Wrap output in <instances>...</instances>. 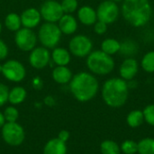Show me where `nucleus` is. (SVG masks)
I'll return each mask as SVG.
<instances>
[{
	"mask_svg": "<svg viewBox=\"0 0 154 154\" xmlns=\"http://www.w3.org/2000/svg\"><path fill=\"white\" fill-rule=\"evenodd\" d=\"M1 70H2V65H0V72H1Z\"/></svg>",
	"mask_w": 154,
	"mask_h": 154,
	"instance_id": "41",
	"label": "nucleus"
},
{
	"mask_svg": "<svg viewBox=\"0 0 154 154\" xmlns=\"http://www.w3.org/2000/svg\"><path fill=\"white\" fill-rule=\"evenodd\" d=\"M141 67L147 73H154V51H151L143 55Z\"/></svg>",
	"mask_w": 154,
	"mask_h": 154,
	"instance_id": "27",
	"label": "nucleus"
},
{
	"mask_svg": "<svg viewBox=\"0 0 154 154\" xmlns=\"http://www.w3.org/2000/svg\"><path fill=\"white\" fill-rule=\"evenodd\" d=\"M138 154H154V138L146 137L137 143Z\"/></svg>",
	"mask_w": 154,
	"mask_h": 154,
	"instance_id": "25",
	"label": "nucleus"
},
{
	"mask_svg": "<svg viewBox=\"0 0 154 154\" xmlns=\"http://www.w3.org/2000/svg\"><path fill=\"white\" fill-rule=\"evenodd\" d=\"M43 154H67V145L59 138L48 141L43 148Z\"/></svg>",
	"mask_w": 154,
	"mask_h": 154,
	"instance_id": "19",
	"label": "nucleus"
},
{
	"mask_svg": "<svg viewBox=\"0 0 154 154\" xmlns=\"http://www.w3.org/2000/svg\"><path fill=\"white\" fill-rule=\"evenodd\" d=\"M32 85L34 89L40 90L43 87V81L42 80V79L40 77H34L32 80Z\"/></svg>",
	"mask_w": 154,
	"mask_h": 154,
	"instance_id": "35",
	"label": "nucleus"
},
{
	"mask_svg": "<svg viewBox=\"0 0 154 154\" xmlns=\"http://www.w3.org/2000/svg\"><path fill=\"white\" fill-rule=\"evenodd\" d=\"M69 51L77 58H87L93 51V42L85 34L75 35L69 42Z\"/></svg>",
	"mask_w": 154,
	"mask_h": 154,
	"instance_id": "6",
	"label": "nucleus"
},
{
	"mask_svg": "<svg viewBox=\"0 0 154 154\" xmlns=\"http://www.w3.org/2000/svg\"><path fill=\"white\" fill-rule=\"evenodd\" d=\"M4 116L5 119V122L7 123H13V122H16L18 117H19V112L17 110V108H15L14 106H7L5 111H4Z\"/></svg>",
	"mask_w": 154,
	"mask_h": 154,
	"instance_id": "30",
	"label": "nucleus"
},
{
	"mask_svg": "<svg viewBox=\"0 0 154 154\" xmlns=\"http://www.w3.org/2000/svg\"><path fill=\"white\" fill-rule=\"evenodd\" d=\"M51 52L49 49L41 46L35 47L30 51L29 54V63L30 65L36 69H42L46 68L51 62Z\"/></svg>",
	"mask_w": 154,
	"mask_h": 154,
	"instance_id": "12",
	"label": "nucleus"
},
{
	"mask_svg": "<svg viewBox=\"0 0 154 154\" xmlns=\"http://www.w3.org/2000/svg\"><path fill=\"white\" fill-rule=\"evenodd\" d=\"M5 123H6V122H5V119L4 114L0 112V128H2Z\"/></svg>",
	"mask_w": 154,
	"mask_h": 154,
	"instance_id": "38",
	"label": "nucleus"
},
{
	"mask_svg": "<svg viewBox=\"0 0 154 154\" xmlns=\"http://www.w3.org/2000/svg\"><path fill=\"white\" fill-rule=\"evenodd\" d=\"M1 129L3 140L8 145L19 146L23 143L25 138V133L23 126L17 122H6Z\"/></svg>",
	"mask_w": 154,
	"mask_h": 154,
	"instance_id": "7",
	"label": "nucleus"
},
{
	"mask_svg": "<svg viewBox=\"0 0 154 154\" xmlns=\"http://www.w3.org/2000/svg\"><path fill=\"white\" fill-rule=\"evenodd\" d=\"M60 5H61V8L64 14H72L79 8L78 0H62L60 2Z\"/></svg>",
	"mask_w": 154,
	"mask_h": 154,
	"instance_id": "29",
	"label": "nucleus"
},
{
	"mask_svg": "<svg viewBox=\"0 0 154 154\" xmlns=\"http://www.w3.org/2000/svg\"><path fill=\"white\" fill-rule=\"evenodd\" d=\"M107 31V24L101 21H97L94 24V32L97 35H103Z\"/></svg>",
	"mask_w": 154,
	"mask_h": 154,
	"instance_id": "33",
	"label": "nucleus"
},
{
	"mask_svg": "<svg viewBox=\"0 0 154 154\" xmlns=\"http://www.w3.org/2000/svg\"><path fill=\"white\" fill-rule=\"evenodd\" d=\"M37 35L32 31V29L22 27L14 35V42L17 48L24 52H29L36 47Z\"/></svg>",
	"mask_w": 154,
	"mask_h": 154,
	"instance_id": "10",
	"label": "nucleus"
},
{
	"mask_svg": "<svg viewBox=\"0 0 154 154\" xmlns=\"http://www.w3.org/2000/svg\"><path fill=\"white\" fill-rule=\"evenodd\" d=\"M144 122H146L149 125L154 127V104L148 105L143 110Z\"/></svg>",
	"mask_w": 154,
	"mask_h": 154,
	"instance_id": "31",
	"label": "nucleus"
},
{
	"mask_svg": "<svg viewBox=\"0 0 154 154\" xmlns=\"http://www.w3.org/2000/svg\"><path fill=\"white\" fill-rule=\"evenodd\" d=\"M121 42L114 38H106L101 42V51L105 53L113 56L119 52Z\"/></svg>",
	"mask_w": 154,
	"mask_h": 154,
	"instance_id": "22",
	"label": "nucleus"
},
{
	"mask_svg": "<svg viewBox=\"0 0 154 154\" xmlns=\"http://www.w3.org/2000/svg\"><path fill=\"white\" fill-rule=\"evenodd\" d=\"M39 11L41 13L42 19H43L47 23H57L61 16L64 14L60 3L56 0L44 1L42 4Z\"/></svg>",
	"mask_w": 154,
	"mask_h": 154,
	"instance_id": "11",
	"label": "nucleus"
},
{
	"mask_svg": "<svg viewBox=\"0 0 154 154\" xmlns=\"http://www.w3.org/2000/svg\"><path fill=\"white\" fill-rule=\"evenodd\" d=\"M139 71V63L134 58H125L120 65V78L125 81H130L135 78Z\"/></svg>",
	"mask_w": 154,
	"mask_h": 154,
	"instance_id": "13",
	"label": "nucleus"
},
{
	"mask_svg": "<svg viewBox=\"0 0 154 154\" xmlns=\"http://www.w3.org/2000/svg\"><path fill=\"white\" fill-rule=\"evenodd\" d=\"M61 32L57 23H42L38 31L37 38L42 46L47 49H54L58 46L61 39Z\"/></svg>",
	"mask_w": 154,
	"mask_h": 154,
	"instance_id": "5",
	"label": "nucleus"
},
{
	"mask_svg": "<svg viewBox=\"0 0 154 154\" xmlns=\"http://www.w3.org/2000/svg\"><path fill=\"white\" fill-rule=\"evenodd\" d=\"M112 1H114V2H116V3H119V2H123L124 0H112Z\"/></svg>",
	"mask_w": 154,
	"mask_h": 154,
	"instance_id": "39",
	"label": "nucleus"
},
{
	"mask_svg": "<svg viewBox=\"0 0 154 154\" xmlns=\"http://www.w3.org/2000/svg\"><path fill=\"white\" fill-rule=\"evenodd\" d=\"M86 64L90 73L97 76L108 75L116 67V62L112 56L105 53L101 50L92 51L87 57Z\"/></svg>",
	"mask_w": 154,
	"mask_h": 154,
	"instance_id": "4",
	"label": "nucleus"
},
{
	"mask_svg": "<svg viewBox=\"0 0 154 154\" xmlns=\"http://www.w3.org/2000/svg\"><path fill=\"white\" fill-rule=\"evenodd\" d=\"M101 96L105 104L112 108L124 106L129 96L127 81L121 78L108 79L102 86Z\"/></svg>",
	"mask_w": 154,
	"mask_h": 154,
	"instance_id": "3",
	"label": "nucleus"
},
{
	"mask_svg": "<svg viewBox=\"0 0 154 154\" xmlns=\"http://www.w3.org/2000/svg\"><path fill=\"white\" fill-rule=\"evenodd\" d=\"M20 16L22 21V26L29 29H33L37 27L42 21V15L40 11L34 7H29L23 10Z\"/></svg>",
	"mask_w": 154,
	"mask_h": 154,
	"instance_id": "14",
	"label": "nucleus"
},
{
	"mask_svg": "<svg viewBox=\"0 0 154 154\" xmlns=\"http://www.w3.org/2000/svg\"><path fill=\"white\" fill-rule=\"evenodd\" d=\"M69 88L75 99L85 103L97 96L99 90V83L92 73L80 71L72 77Z\"/></svg>",
	"mask_w": 154,
	"mask_h": 154,
	"instance_id": "1",
	"label": "nucleus"
},
{
	"mask_svg": "<svg viewBox=\"0 0 154 154\" xmlns=\"http://www.w3.org/2000/svg\"><path fill=\"white\" fill-rule=\"evenodd\" d=\"M43 102H44V104H45L47 106H53L55 105V103H56L54 97H51V96H47V97L44 98Z\"/></svg>",
	"mask_w": 154,
	"mask_h": 154,
	"instance_id": "37",
	"label": "nucleus"
},
{
	"mask_svg": "<svg viewBox=\"0 0 154 154\" xmlns=\"http://www.w3.org/2000/svg\"><path fill=\"white\" fill-rule=\"evenodd\" d=\"M8 46L7 44L0 38V61L5 60L8 56Z\"/></svg>",
	"mask_w": 154,
	"mask_h": 154,
	"instance_id": "34",
	"label": "nucleus"
},
{
	"mask_svg": "<svg viewBox=\"0 0 154 154\" xmlns=\"http://www.w3.org/2000/svg\"><path fill=\"white\" fill-rule=\"evenodd\" d=\"M138 49L139 47L135 41L132 39H126L121 42L119 52L126 58H134V56L138 52Z\"/></svg>",
	"mask_w": 154,
	"mask_h": 154,
	"instance_id": "21",
	"label": "nucleus"
},
{
	"mask_svg": "<svg viewBox=\"0 0 154 154\" xmlns=\"http://www.w3.org/2000/svg\"><path fill=\"white\" fill-rule=\"evenodd\" d=\"M69 136H70L69 132H68V131H66V130H62V131H60V132L59 133L57 138H59V139H60V141H62L63 143H67V142L69 141Z\"/></svg>",
	"mask_w": 154,
	"mask_h": 154,
	"instance_id": "36",
	"label": "nucleus"
},
{
	"mask_svg": "<svg viewBox=\"0 0 154 154\" xmlns=\"http://www.w3.org/2000/svg\"><path fill=\"white\" fill-rule=\"evenodd\" d=\"M120 149L124 154H136L138 151L137 143L133 140H125L120 145Z\"/></svg>",
	"mask_w": 154,
	"mask_h": 154,
	"instance_id": "28",
	"label": "nucleus"
},
{
	"mask_svg": "<svg viewBox=\"0 0 154 154\" xmlns=\"http://www.w3.org/2000/svg\"><path fill=\"white\" fill-rule=\"evenodd\" d=\"M78 20L84 25H94L97 21V11L90 5H82L78 9Z\"/></svg>",
	"mask_w": 154,
	"mask_h": 154,
	"instance_id": "16",
	"label": "nucleus"
},
{
	"mask_svg": "<svg viewBox=\"0 0 154 154\" xmlns=\"http://www.w3.org/2000/svg\"><path fill=\"white\" fill-rule=\"evenodd\" d=\"M53 80L60 85L69 84L73 77L72 71L68 66H56L51 73Z\"/></svg>",
	"mask_w": 154,
	"mask_h": 154,
	"instance_id": "18",
	"label": "nucleus"
},
{
	"mask_svg": "<svg viewBox=\"0 0 154 154\" xmlns=\"http://www.w3.org/2000/svg\"><path fill=\"white\" fill-rule=\"evenodd\" d=\"M124 19L134 27L146 25L152 15L150 0H124L121 6Z\"/></svg>",
	"mask_w": 154,
	"mask_h": 154,
	"instance_id": "2",
	"label": "nucleus"
},
{
	"mask_svg": "<svg viewBox=\"0 0 154 154\" xmlns=\"http://www.w3.org/2000/svg\"><path fill=\"white\" fill-rule=\"evenodd\" d=\"M144 122V116L142 110L135 109L131 111L126 116V123L131 128H138Z\"/></svg>",
	"mask_w": 154,
	"mask_h": 154,
	"instance_id": "24",
	"label": "nucleus"
},
{
	"mask_svg": "<svg viewBox=\"0 0 154 154\" xmlns=\"http://www.w3.org/2000/svg\"><path fill=\"white\" fill-rule=\"evenodd\" d=\"M9 89L6 85L0 82V106H3L8 102Z\"/></svg>",
	"mask_w": 154,
	"mask_h": 154,
	"instance_id": "32",
	"label": "nucleus"
},
{
	"mask_svg": "<svg viewBox=\"0 0 154 154\" xmlns=\"http://www.w3.org/2000/svg\"><path fill=\"white\" fill-rule=\"evenodd\" d=\"M2 28H3V26H2V23H1V22H0V33H1V32H2Z\"/></svg>",
	"mask_w": 154,
	"mask_h": 154,
	"instance_id": "40",
	"label": "nucleus"
},
{
	"mask_svg": "<svg viewBox=\"0 0 154 154\" xmlns=\"http://www.w3.org/2000/svg\"><path fill=\"white\" fill-rule=\"evenodd\" d=\"M1 73L8 81L18 83L24 79L26 76L25 67L16 60H8L2 65Z\"/></svg>",
	"mask_w": 154,
	"mask_h": 154,
	"instance_id": "9",
	"label": "nucleus"
},
{
	"mask_svg": "<svg viewBox=\"0 0 154 154\" xmlns=\"http://www.w3.org/2000/svg\"><path fill=\"white\" fill-rule=\"evenodd\" d=\"M97 20L104 22L105 23L111 24L117 21L120 14V8L117 3L112 0L102 1L97 8Z\"/></svg>",
	"mask_w": 154,
	"mask_h": 154,
	"instance_id": "8",
	"label": "nucleus"
},
{
	"mask_svg": "<svg viewBox=\"0 0 154 154\" xmlns=\"http://www.w3.org/2000/svg\"><path fill=\"white\" fill-rule=\"evenodd\" d=\"M58 26L62 34L71 35L78 30V20L69 14H64L58 22Z\"/></svg>",
	"mask_w": 154,
	"mask_h": 154,
	"instance_id": "15",
	"label": "nucleus"
},
{
	"mask_svg": "<svg viewBox=\"0 0 154 154\" xmlns=\"http://www.w3.org/2000/svg\"><path fill=\"white\" fill-rule=\"evenodd\" d=\"M101 154H121V149L117 143L112 140H105L100 144Z\"/></svg>",
	"mask_w": 154,
	"mask_h": 154,
	"instance_id": "26",
	"label": "nucleus"
},
{
	"mask_svg": "<svg viewBox=\"0 0 154 154\" xmlns=\"http://www.w3.org/2000/svg\"><path fill=\"white\" fill-rule=\"evenodd\" d=\"M5 26L7 30L11 32H17L19 29L22 28V21L20 14L16 13H10L5 18Z\"/></svg>",
	"mask_w": 154,
	"mask_h": 154,
	"instance_id": "23",
	"label": "nucleus"
},
{
	"mask_svg": "<svg viewBox=\"0 0 154 154\" xmlns=\"http://www.w3.org/2000/svg\"><path fill=\"white\" fill-rule=\"evenodd\" d=\"M26 96H27V92L24 88L20 86L14 87L11 90H9L8 102L14 106L20 105L25 100Z\"/></svg>",
	"mask_w": 154,
	"mask_h": 154,
	"instance_id": "20",
	"label": "nucleus"
},
{
	"mask_svg": "<svg viewBox=\"0 0 154 154\" xmlns=\"http://www.w3.org/2000/svg\"><path fill=\"white\" fill-rule=\"evenodd\" d=\"M52 62L56 66H67L71 60V54L69 50L62 47H55L51 53Z\"/></svg>",
	"mask_w": 154,
	"mask_h": 154,
	"instance_id": "17",
	"label": "nucleus"
}]
</instances>
